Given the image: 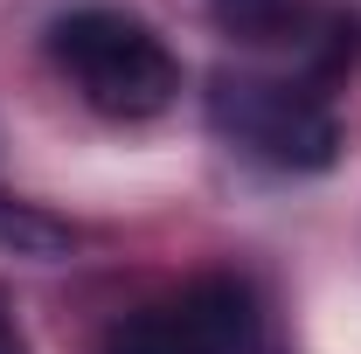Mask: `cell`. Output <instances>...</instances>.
I'll return each instance as SVG.
<instances>
[{"mask_svg":"<svg viewBox=\"0 0 361 354\" xmlns=\"http://www.w3.org/2000/svg\"><path fill=\"white\" fill-rule=\"evenodd\" d=\"M0 243L21 250V257H63V250L77 243V229L42 216V209H28V202H7V195H0Z\"/></svg>","mask_w":361,"mask_h":354,"instance_id":"4","label":"cell"},{"mask_svg":"<svg viewBox=\"0 0 361 354\" xmlns=\"http://www.w3.org/2000/svg\"><path fill=\"white\" fill-rule=\"evenodd\" d=\"M0 354H28V341L14 334V319H7V312H0Z\"/></svg>","mask_w":361,"mask_h":354,"instance_id":"6","label":"cell"},{"mask_svg":"<svg viewBox=\"0 0 361 354\" xmlns=\"http://www.w3.org/2000/svg\"><path fill=\"white\" fill-rule=\"evenodd\" d=\"M216 21L243 42H271V35H285L292 0H216Z\"/></svg>","mask_w":361,"mask_h":354,"instance_id":"5","label":"cell"},{"mask_svg":"<svg viewBox=\"0 0 361 354\" xmlns=\"http://www.w3.org/2000/svg\"><path fill=\"white\" fill-rule=\"evenodd\" d=\"M49 56L77 77L90 111L139 126L180 97V63L139 14L126 7H70L49 21Z\"/></svg>","mask_w":361,"mask_h":354,"instance_id":"1","label":"cell"},{"mask_svg":"<svg viewBox=\"0 0 361 354\" xmlns=\"http://www.w3.org/2000/svg\"><path fill=\"white\" fill-rule=\"evenodd\" d=\"M216 126L243 153H257L285 174H319L341 160V118L326 111L313 84H264V77H223L216 84Z\"/></svg>","mask_w":361,"mask_h":354,"instance_id":"2","label":"cell"},{"mask_svg":"<svg viewBox=\"0 0 361 354\" xmlns=\"http://www.w3.org/2000/svg\"><path fill=\"white\" fill-rule=\"evenodd\" d=\"M257 334H264V312L250 285L216 271L180 285L174 299L126 312L104 334V354H257Z\"/></svg>","mask_w":361,"mask_h":354,"instance_id":"3","label":"cell"}]
</instances>
